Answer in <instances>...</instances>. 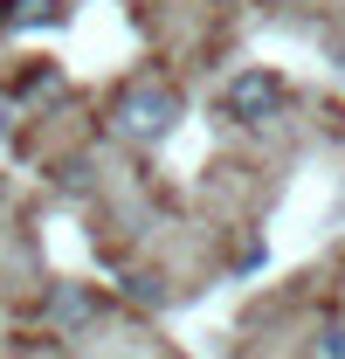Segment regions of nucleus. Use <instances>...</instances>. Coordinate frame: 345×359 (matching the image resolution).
Listing matches in <instances>:
<instances>
[{"mask_svg": "<svg viewBox=\"0 0 345 359\" xmlns=\"http://www.w3.org/2000/svg\"><path fill=\"white\" fill-rule=\"evenodd\" d=\"M180 111H187V97L172 83L166 69H138L125 83L111 90V104H104V125L111 138H125V145H166L180 132Z\"/></svg>", "mask_w": 345, "mask_h": 359, "instance_id": "1", "label": "nucleus"}, {"mask_svg": "<svg viewBox=\"0 0 345 359\" xmlns=\"http://www.w3.org/2000/svg\"><path fill=\"white\" fill-rule=\"evenodd\" d=\"M283 104H290V90H283V76L276 69H235L228 83H221L215 97V111L228 118V125H242V132H262V125H276L283 118Z\"/></svg>", "mask_w": 345, "mask_h": 359, "instance_id": "2", "label": "nucleus"}, {"mask_svg": "<svg viewBox=\"0 0 345 359\" xmlns=\"http://www.w3.org/2000/svg\"><path fill=\"white\" fill-rule=\"evenodd\" d=\"M62 97V69L48 62V55H28L14 76H7V104H21V111H42Z\"/></svg>", "mask_w": 345, "mask_h": 359, "instance_id": "3", "label": "nucleus"}, {"mask_svg": "<svg viewBox=\"0 0 345 359\" xmlns=\"http://www.w3.org/2000/svg\"><path fill=\"white\" fill-rule=\"evenodd\" d=\"M97 311H104V297L90 283H48V325L55 332H83Z\"/></svg>", "mask_w": 345, "mask_h": 359, "instance_id": "4", "label": "nucleus"}, {"mask_svg": "<svg viewBox=\"0 0 345 359\" xmlns=\"http://www.w3.org/2000/svg\"><path fill=\"white\" fill-rule=\"evenodd\" d=\"M62 21V0H0V42L7 35H35Z\"/></svg>", "mask_w": 345, "mask_h": 359, "instance_id": "5", "label": "nucleus"}, {"mask_svg": "<svg viewBox=\"0 0 345 359\" xmlns=\"http://www.w3.org/2000/svg\"><path fill=\"white\" fill-rule=\"evenodd\" d=\"M118 290H125L138 311H159L166 304V276H152V269H118Z\"/></svg>", "mask_w": 345, "mask_h": 359, "instance_id": "6", "label": "nucleus"}, {"mask_svg": "<svg viewBox=\"0 0 345 359\" xmlns=\"http://www.w3.org/2000/svg\"><path fill=\"white\" fill-rule=\"evenodd\" d=\"M311 353H318V359H345V325H325V332H318V346H311Z\"/></svg>", "mask_w": 345, "mask_h": 359, "instance_id": "7", "label": "nucleus"}, {"mask_svg": "<svg viewBox=\"0 0 345 359\" xmlns=\"http://www.w3.org/2000/svg\"><path fill=\"white\" fill-rule=\"evenodd\" d=\"M332 69H339V83H345V42H339V48H332Z\"/></svg>", "mask_w": 345, "mask_h": 359, "instance_id": "8", "label": "nucleus"}]
</instances>
